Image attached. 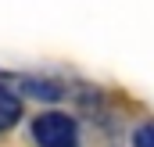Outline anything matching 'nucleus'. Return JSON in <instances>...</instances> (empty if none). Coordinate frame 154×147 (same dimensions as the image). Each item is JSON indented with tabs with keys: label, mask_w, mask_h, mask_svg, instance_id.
Segmentation results:
<instances>
[{
	"label": "nucleus",
	"mask_w": 154,
	"mask_h": 147,
	"mask_svg": "<svg viewBox=\"0 0 154 147\" xmlns=\"http://www.w3.org/2000/svg\"><path fill=\"white\" fill-rule=\"evenodd\" d=\"M36 147H79V122L65 111H43L32 118Z\"/></svg>",
	"instance_id": "obj_1"
},
{
	"label": "nucleus",
	"mask_w": 154,
	"mask_h": 147,
	"mask_svg": "<svg viewBox=\"0 0 154 147\" xmlns=\"http://www.w3.org/2000/svg\"><path fill=\"white\" fill-rule=\"evenodd\" d=\"M18 118H22V97L11 86L0 83V133H7L11 126H18Z\"/></svg>",
	"instance_id": "obj_2"
},
{
	"label": "nucleus",
	"mask_w": 154,
	"mask_h": 147,
	"mask_svg": "<svg viewBox=\"0 0 154 147\" xmlns=\"http://www.w3.org/2000/svg\"><path fill=\"white\" fill-rule=\"evenodd\" d=\"M25 90H29L32 97H43V101H57V97L65 93L54 79H29V83H25Z\"/></svg>",
	"instance_id": "obj_3"
},
{
	"label": "nucleus",
	"mask_w": 154,
	"mask_h": 147,
	"mask_svg": "<svg viewBox=\"0 0 154 147\" xmlns=\"http://www.w3.org/2000/svg\"><path fill=\"white\" fill-rule=\"evenodd\" d=\"M133 147H154V122H143L133 133Z\"/></svg>",
	"instance_id": "obj_4"
}]
</instances>
